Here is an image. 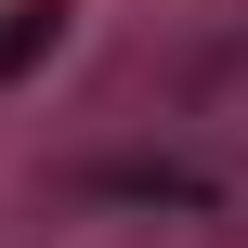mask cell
I'll use <instances>...</instances> for the list:
<instances>
[{"instance_id":"7a4b0ae2","label":"cell","mask_w":248,"mask_h":248,"mask_svg":"<svg viewBox=\"0 0 248 248\" xmlns=\"http://www.w3.org/2000/svg\"><path fill=\"white\" fill-rule=\"evenodd\" d=\"M92 196H131V209H196L209 183H196V170H92Z\"/></svg>"},{"instance_id":"6da1fadb","label":"cell","mask_w":248,"mask_h":248,"mask_svg":"<svg viewBox=\"0 0 248 248\" xmlns=\"http://www.w3.org/2000/svg\"><path fill=\"white\" fill-rule=\"evenodd\" d=\"M52 52H65V0H0V92L26 65H52Z\"/></svg>"}]
</instances>
